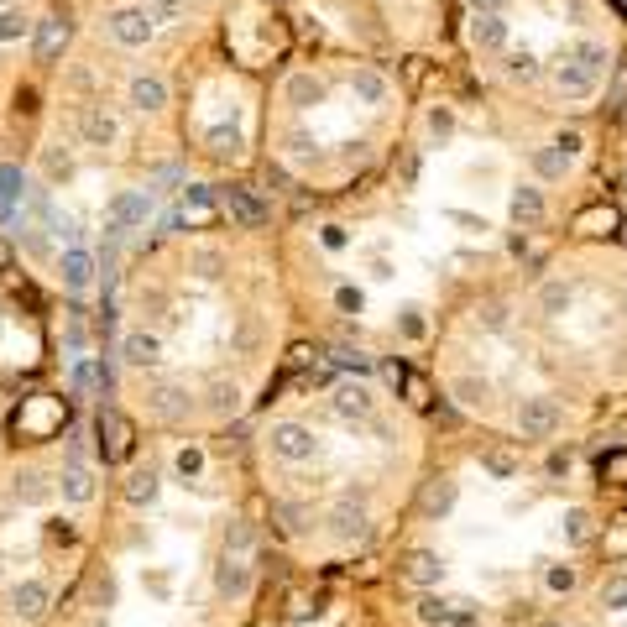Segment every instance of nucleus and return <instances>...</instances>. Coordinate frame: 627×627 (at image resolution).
I'll return each mask as SVG.
<instances>
[{
  "label": "nucleus",
  "mask_w": 627,
  "mask_h": 627,
  "mask_svg": "<svg viewBox=\"0 0 627 627\" xmlns=\"http://www.w3.org/2000/svg\"><path fill=\"white\" fill-rule=\"evenodd\" d=\"M335 304H340L345 314H361V304H366V298H361V288H340V293H335Z\"/></svg>",
  "instance_id": "49"
},
{
  "label": "nucleus",
  "mask_w": 627,
  "mask_h": 627,
  "mask_svg": "<svg viewBox=\"0 0 627 627\" xmlns=\"http://www.w3.org/2000/svg\"><path fill=\"white\" fill-rule=\"evenodd\" d=\"M241 403H246V392L236 382H209V413L215 418H236Z\"/></svg>",
  "instance_id": "30"
},
{
  "label": "nucleus",
  "mask_w": 627,
  "mask_h": 627,
  "mask_svg": "<svg viewBox=\"0 0 627 627\" xmlns=\"http://www.w3.org/2000/svg\"><path fill=\"white\" fill-rule=\"evenodd\" d=\"M95 434H100V455L105 460H121L131 450V429H126V418L115 413V408H100L95 413Z\"/></svg>",
  "instance_id": "15"
},
{
  "label": "nucleus",
  "mask_w": 627,
  "mask_h": 627,
  "mask_svg": "<svg viewBox=\"0 0 627 627\" xmlns=\"http://www.w3.org/2000/svg\"><path fill=\"white\" fill-rule=\"evenodd\" d=\"M544 580H549V591H575V570L570 565H549Z\"/></svg>",
  "instance_id": "46"
},
{
  "label": "nucleus",
  "mask_w": 627,
  "mask_h": 627,
  "mask_svg": "<svg viewBox=\"0 0 627 627\" xmlns=\"http://www.w3.org/2000/svg\"><path fill=\"white\" fill-rule=\"evenodd\" d=\"M351 95H356L361 105H387L392 84H387L382 68H356V74H351Z\"/></svg>",
  "instance_id": "23"
},
{
  "label": "nucleus",
  "mask_w": 627,
  "mask_h": 627,
  "mask_svg": "<svg viewBox=\"0 0 627 627\" xmlns=\"http://www.w3.org/2000/svg\"><path fill=\"white\" fill-rule=\"evenodd\" d=\"M11 497H16L21 507H42V502L53 497V481L42 476V471H16V476H11Z\"/></svg>",
  "instance_id": "24"
},
{
  "label": "nucleus",
  "mask_w": 627,
  "mask_h": 627,
  "mask_svg": "<svg viewBox=\"0 0 627 627\" xmlns=\"http://www.w3.org/2000/svg\"><path fill=\"white\" fill-rule=\"evenodd\" d=\"M147 16L157 21V27H173V21L189 16V0H147Z\"/></svg>",
  "instance_id": "37"
},
{
  "label": "nucleus",
  "mask_w": 627,
  "mask_h": 627,
  "mask_svg": "<svg viewBox=\"0 0 627 627\" xmlns=\"http://www.w3.org/2000/svg\"><path fill=\"white\" fill-rule=\"evenodd\" d=\"M21 204H27V173L16 162H0V225H11Z\"/></svg>",
  "instance_id": "19"
},
{
  "label": "nucleus",
  "mask_w": 627,
  "mask_h": 627,
  "mask_svg": "<svg viewBox=\"0 0 627 627\" xmlns=\"http://www.w3.org/2000/svg\"><path fill=\"white\" fill-rule=\"evenodd\" d=\"M471 48L486 58H502L513 48V21L502 11H471Z\"/></svg>",
  "instance_id": "5"
},
{
  "label": "nucleus",
  "mask_w": 627,
  "mask_h": 627,
  "mask_svg": "<svg viewBox=\"0 0 627 627\" xmlns=\"http://www.w3.org/2000/svg\"><path fill=\"white\" fill-rule=\"evenodd\" d=\"M58 492H63V502H89L95 497V476H89L79 460H68L63 476H58Z\"/></svg>",
  "instance_id": "27"
},
{
  "label": "nucleus",
  "mask_w": 627,
  "mask_h": 627,
  "mask_svg": "<svg viewBox=\"0 0 627 627\" xmlns=\"http://www.w3.org/2000/svg\"><path fill=\"white\" fill-rule=\"evenodd\" d=\"M533 168H539L544 178H565V168H570V162H565L560 152H554V147H544L539 157H533Z\"/></svg>",
  "instance_id": "44"
},
{
  "label": "nucleus",
  "mask_w": 627,
  "mask_h": 627,
  "mask_svg": "<svg viewBox=\"0 0 627 627\" xmlns=\"http://www.w3.org/2000/svg\"><path fill=\"white\" fill-rule=\"evenodd\" d=\"M450 392H455L466 408H486V403H492V382H486V377H455Z\"/></svg>",
  "instance_id": "32"
},
{
  "label": "nucleus",
  "mask_w": 627,
  "mask_h": 627,
  "mask_svg": "<svg viewBox=\"0 0 627 627\" xmlns=\"http://www.w3.org/2000/svg\"><path fill=\"white\" fill-rule=\"evenodd\" d=\"M283 95H288L293 110H314V105H324V79H314V74H288Z\"/></svg>",
  "instance_id": "25"
},
{
  "label": "nucleus",
  "mask_w": 627,
  "mask_h": 627,
  "mask_svg": "<svg viewBox=\"0 0 627 627\" xmlns=\"http://www.w3.org/2000/svg\"><path fill=\"white\" fill-rule=\"evenodd\" d=\"M549 471H554V476H565V471H570V455L554 450V455H549Z\"/></svg>",
  "instance_id": "52"
},
{
  "label": "nucleus",
  "mask_w": 627,
  "mask_h": 627,
  "mask_svg": "<svg viewBox=\"0 0 627 627\" xmlns=\"http://www.w3.org/2000/svg\"><path fill=\"white\" fill-rule=\"evenodd\" d=\"M481 466L492 471V476H502V481H507V476H518V460H513V455H502V450H486V455H481Z\"/></svg>",
  "instance_id": "43"
},
{
  "label": "nucleus",
  "mask_w": 627,
  "mask_h": 627,
  "mask_svg": "<svg viewBox=\"0 0 627 627\" xmlns=\"http://www.w3.org/2000/svg\"><path fill=\"white\" fill-rule=\"evenodd\" d=\"M95 272H100V262H95V251H84V246H68L58 257V283L68 293H89L95 288Z\"/></svg>",
  "instance_id": "8"
},
{
  "label": "nucleus",
  "mask_w": 627,
  "mask_h": 627,
  "mask_svg": "<svg viewBox=\"0 0 627 627\" xmlns=\"http://www.w3.org/2000/svg\"><path fill=\"white\" fill-rule=\"evenodd\" d=\"M455 497H460V486H455L450 476H439V481H429V492H424V518H450V507H455Z\"/></svg>",
  "instance_id": "28"
},
{
  "label": "nucleus",
  "mask_w": 627,
  "mask_h": 627,
  "mask_svg": "<svg viewBox=\"0 0 627 627\" xmlns=\"http://www.w3.org/2000/svg\"><path fill=\"white\" fill-rule=\"evenodd\" d=\"M324 246L340 251V246H345V230H340V225H324Z\"/></svg>",
  "instance_id": "50"
},
{
  "label": "nucleus",
  "mask_w": 627,
  "mask_h": 627,
  "mask_svg": "<svg viewBox=\"0 0 627 627\" xmlns=\"http://www.w3.org/2000/svg\"><path fill=\"white\" fill-rule=\"evenodd\" d=\"M189 272H194V277H204V283H215V277L225 272V257H220L215 246H199L194 257H189Z\"/></svg>",
  "instance_id": "35"
},
{
  "label": "nucleus",
  "mask_w": 627,
  "mask_h": 627,
  "mask_svg": "<svg viewBox=\"0 0 627 627\" xmlns=\"http://www.w3.org/2000/svg\"><path fill=\"white\" fill-rule=\"evenodd\" d=\"M68 351H84V319H79V309H68Z\"/></svg>",
  "instance_id": "47"
},
{
  "label": "nucleus",
  "mask_w": 627,
  "mask_h": 627,
  "mask_svg": "<svg viewBox=\"0 0 627 627\" xmlns=\"http://www.w3.org/2000/svg\"><path fill=\"white\" fill-rule=\"evenodd\" d=\"M157 194L152 189H121L110 204H105V225H115L121 236H131V230H147V215H152Z\"/></svg>",
  "instance_id": "4"
},
{
  "label": "nucleus",
  "mask_w": 627,
  "mask_h": 627,
  "mask_svg": "<svg viewBox=\"0 0 627 627\" xmlns=\"http://www.w3.org/2000/svg\"><path fill=\"white\" fill-rule=\"evenodd\" d=\"M121 361H126V366H136V371L162 366V340H157L152 330H131V335L121 340Z\"/></svg>",
  "instance_id": "17"
},
{
  "label": "nucleus",
  "mask_w": 627,
  "mask_h": 627,
  "mask_svg": "<svg viewBox=\"0 0 627 627\" xmlns=\"http://www.w3.org/2000/svg\"><path fill=\"white\" fill-rule=\"evenodd\" d=\"M105 27H110V37L121 42V48H147V42L157 37V21L147 16V6H121V11H110Z\"/></svg>",
  "instance_id": "6"
},
{
  "label": "nucleus",
  "mask_w": 627,
  "mask_h": 627,
  "mask_svg": "<svg viewBox=\"0 0 627 627\" xmlns=\"http://www.w3.org/2000/svg\"><path fill=\"white\" fill-rule=\"evenodd\" d=\"M32 27H37V21L21 11V6H6V11H0V42H21V37H32Z\"/></svg>",
  "instance_id": "34"
},
{
  "label": "nucleus",
  "mask_w": 627,
  "mask_h": 627,
  "mask_svg": "<svg viewBox=\"0 0 627 627\" xmlns=\"http://www.w3.org/2000/svg\"><path fill=\"white\" fill-rule=\"evenodd\" d=\"M418 622H424V627H450V617H455V601L450 596H439V591H424V596H418Z\"/></svg>",
  "instance_id": "29"
},
{
  "label": "nucleus",
  "mask_w": 627,
  "mask_h": 627,
  "mask_svg": "<svg viewBox=\"0 0 627 627\" xmlns=\"http://www.w3.org/2000/svg\"><path fill=\"white\" fill-rule=\"evenodd\" d=\"M48 601H53V586H48V580H21V586L11 591V612L21 617V622H37L42 612H48Z\"/></svg>",
  "instance_id": "16"
},
{
  "label": "nucleus",
  "mask_w": 627,
  "mask_h": 627,
  "mask_svg": "<svg viewBox=\"0 0 627 627\" xmlns=\"http://www.w3.org/2000/svg\"><path fill=\"white\" fill-rule=\"evenodd\" d=\"M209 152H215V157H236L241 152V131L236 126H209Z\"/></svg>",
  "instance_id": "38"
},
{
  "label": "nucleus",
  "mask_w": 627,
  "mask_h": 627,
  "mask_svg": "<svg viewBox=\"0 0 627 627\" xmlns=\"http://www.w3.org/2000/svg\"><path fill=\"white\" fill-rule=\"evenodd\" d=\"M554 152H560L565 162H575L580 152H586V136H580V131H560V136H554V142H549Z\"/></svg>",
  "instance_id": "42"
},
{
  "label": "nucleus",
  "mask_w": 627,
  "mask_h": 627,
  "mask_svg": "<svg viewBox=\"0 0 627 627\" xmlns=\"http://www.w3.org/2000/svg\"><path fill=\"white\" fill-rule=\"evenodd\" d=\"M544 627H570V622H544Z\"/></svg>",
  "instance_id": "53"
},
{
  "label": "nucleus",
  "mask_w": 627,
  "mask_h": 627,
  "mask_svg": "<svg viewBox=\"0 0 627 627\" xmlns=\"http://www.w3.org/2000/svg\"><path fill=\"white\" fill-rule=\"evenodd\" d=\"M450 627H481V617H476V607H471V601H455V617H450Z\"/></svg>",
  "instance_id": "48"
},
{
  "label": "nucleus",
  "mask_w": 627,
  "mask_h": 627,
  "mask_svg": "<svg viewBox=\"0 0 627 627\" xmlns=\"http://www.w3.org/2000/svg\"><path fill=\"white\" fill-rule=\"evenodd\" d=\"M79 136H84V147H115L121 142V121H115L105 105H84L79 110Z\"/></svg>",
  "instance_id": "11"
},
{
  "label": "nucleus",
  "mask_w": 627,
  "mask_h": 627,
  "mask_svg": "<svg viewBox=\"0 0 627 627\" xmlns=\"http://www.w3.org/2000/svg\"><path fill=\"white\" fill-rule=\"evenodd\" d=\"M220 209H225L236 225H246V230H257V225L267 220V204L251 194V189H241V183H230V189L220 194Z\"/></svg>",
  "instance_id": "13"
},
{
  "label": "nucleus",
  "mask_w": 627,
  "mask_h": 627,
  "mask_svg": "<svg viewBox=\"0 0 627 627\" xmlns=\"http://www.w3.org/2000/svg\"><path fill=\"white\" fill-rule=\"evenodd\" d=\"M366 533H371L366 507H361L356 497H340V502L330 507V539H335V544H361Z\"/></svg>",
  "instance_id": "7"
},
{
  "label": "nucleus",
  "mask_w": 627,
  "mask_h": 627,
  "mask_svg": "<svg viewBox=\"0 0 627 627\" xmlns=\"http://www.w3.org/2000/svg\"><path fill=\"white\" fill-rule=\"evenodd\" d=\"M42 173H48V183H68L74 178V152L68 147H42Z\"/></svg>",
  "instance_id": "33"
},
{
  "label": "nucleus",
  "mask_w": 627,
  "mask_h": 627,
  "mask_svg": "<svg viewBox=\"0 0 627 627\" xmlns=\"http://www.w3.org/2000/svg\"><path fill=\"white\" fill-rule=\"evenodd\" d=\"M502 79L507 84H539L544 79V63H539V53H533V48H507L502 53Z\"/></svg>",
  "instance_id": "22"
},
{
  "label": "nucleus",
  "mask_w": 627,
  "mask_h": 627,
  "mask_svg": "<svg viewBox=\"0 0 627 627\" xmlns=\"http://www.w3.org/2000/svg\"><path fill=\"white\" fill-rule=\"evenodd\" d=\"M215 591H220L225 601H241V596L251 591V554H230V549H225V560L215 565Z\"/></svg>",
  "instance_id": "12"
},
{
  "label": "nucleus",
  "mask_w": 627,
  "mask_h": 627,
  "mask_svg": "<svg viewBox=\"0 0 627 627\" xmlns=\"http://www.w3.org/2000/svg\"><path fill=\"white\" fill-rule=\"evenodd\" d=\"M194 398H189V387H178V382H152L147 392V413L162 418V424H178V418H189Z\"/></svg>",
  "instance_id": "9"
},
{
  "label": "nucleus",
  "mask_w": 627,
  "mask_h": 627,
  "mask_svg": "<svg viewBox=\"0 0 627 627\" xmlns=\"http://www.w3.org/2000/svg\"><path fill=\"white\" fill-rule=\"evenodd\" d=\"M215 204H220V194L209 189V183H183V194H178V215H183V220H199V215H209Z\"/></svg>",
  "instance_id": "26"
},
{
  "label": "nucleus",
  "mask_w": 627,
  "mask_h": 627,
  "mask_svg": "<svg viewBox=\"0 0 627 627\" xmlns=\"http://www.w3.org/2000/svg\"><path fill=\"white\" fill-rule=\"evenodd\" d=\"M330 408H335L340 418H356V424H366V418L377 413V392H371L366 382H340V387L330 392Z\"/></svg>",
  "instance_id": "10"
},
{
  "label": "nucleus",
  "mask_w": 627,
  "mask_h": 627,
  "mask_svg": "<svg viewBox=\"0 0 627 627\" xmlns=\"http://www.w3.org/2000/svg\"><path fill=\"white\" fill-rule=\"evenodd\" d=\"M518 439H533V445H544V439H554L560 434V424H565V413H560V403L554 398H544V392H533V398H523L518 403Z\"/></svg>",
  "instance_id": "3"
},
{
  "label": "nucleus",
  "mask_w": 627,
  "mask_h": 627,
  "mask_svg": "<svg viewBox=\"0 0 627 627\" xmlns=\"http://www.w3.org/2000/svg\"><path fill=\"white\" fill-rule=\"evenodd\" d=\"M424 131H429V142H450V136H455V115H450L445 105H434L429 121H424Z\"/></svg>",
  "instance_id": "40"
},
{
  "label": "nucleus",
  "mask_w": 627,
  "mask_h": 627,
  "mask_svg": "<svg viewBox=\"0 0 627 627\" xmlns=\"http://www.w3.org/2000/svg\"><path fill=\"white\" fill-rule=\"evenodd\" d=\"M126 502H131V507H152V502H157V471H152V466H136V471L126 476Z\"/></svg>",
  "instance_id": "31"
},
{
  "label": "nucleus",
  "mask_w": 627,
  "mask_h": 627,
  "mask_svg": "<svg viewBox=\"0 0 627 627\" xmlns=\"http://www.w3.org/2000/svg\"><path fill=\"white\" fill-rule=\"evenodd\" d=\"M126 100H131V110L157 115L162 105H168V79H162V74H136L131 89H126Z\"/></svg>",
  "instance_id": "18"
},
{
  "label": "nucleus",
  "mask_w": 627,
  "mask_h": 627,
  "mask_svg": "<svg viewBox=\"0 0 627 627\" xmlns=\"http://www.w3.org/2000/svg\"><path fill=\"white\" fill-rule=\"evenodd\" d=\"M586 523H591L586 507H570V513H565V539H570V544H586V533H591Z\"/></svg>",
  "instance_id": "45"
},
{
  "label": "nucleus",
  "mask_w": 627,
  "mask_h": 627,
  "mask_svg": "<svg viewBox=\"0 0 627 627\" xmlns=\"http://www.w3.org/2000/svg\"><path fill=\"white\" fill-rule=\"evenodd\" d=\"M403 580H413V586L434 591L439 580H445V554H434V549H413L408 560H403Z\"/></svg>",
  "instance_id": "20"
},
{
  "label": "nucleus",
  "mask_w": 627,
  "mask_h": 627,
  "mask_svg": "<svg viewBox=\"0 0 627 627\" xmlns=\"http://www.w3.org/2000/svg\"><path fill=\"white\" fill-rule=\"evenodd\" d=\"M570 304H575L570 283H544V288H539V309H544V314H570Z\"/></svg>",
  "instance_id": "36"
},
{
  "label": "nucleus",
  "mask_w": 627,
  "mask_h": 627,
  "mask_svg": "<svg viewBox=\"0 0 627 627\" xmlns=\"http://www.w3.org/2000/svg\"><path fill=\"white\" fill-rule=\"evenodd\" d=\"M601 607H607V612H627V575H607V580H601Z\"/></svg>",
  "instance_id": "39"
},
{
  "label": "nucleus",
  "mask_w": 627,
  "mask_h": 627,
  "mask_svg": "<svg viewBox=\"0 0 627 627\" xmlns=\"http://www.w3.org/2000/svg\"><path fill=\"white\" fill-rule=\"evenodd\" d=\"M68 37H74V27H68L63 16H42L32 27V48H37V63H58V53L68 48Z\"/></svg>",
  "instance_id": "14"
},
{
  "label": "nucleus",
  "mask_w": 627,
  "mask_h": 627,
  "mask_svg": "<svg viewBox=\"0 0 627 627\" xmlns=\"http://www.w3.org/2000/svg\"><path fill=\"white\" fill-rule=\"evenodd\" d=\"M267 450H272V460H283V466H309L319 455V434L309 424H298V418H277L267 429Z\"/></svg>",
  "instance_id": "1"
},
{
  "label": "nucleus",
  "mask_w": 627,
  "mask_h": 627,
  "mask_svg": "<svg viewBox=\"0 0 627 627\" xmlns=\"http://www.w3.org/2000/svg\"><path fill=\"white\" fill-rule=\"evenodd\" d=\"M507 215H513V225H539L549 215V204H544V189L539 183H518L513 199H507Z\"/></svg>",
  "instance_id": "21"
},
{
  "label": "nucleus",
  "mask_w": 627,
  "mask_h": 627,
  "mask_svg": "<svg viewBox=\"0 0 627 627\" xmlns=\"http://www.w3.org/2000/svg\"><path fill=\"white\" fill-rule=\"evenodd\" d=\"M601 74H607V68L580 63V58L565 48V53H560V63H554V95H560L565 105H586V100H596Z\"/></svg>",
  "instance_id": "2"
},
{
  "label": "nucleus",
  "mask_w": 627,
  "mask_h": 627,
  "mask_svg": "<svg viewBox=\"0 0 627 627\" xmlns=\"http://www.w3.org/2000/svg\"><path fill=\"white\" fill-rule=\"evenodd\" d=\"M471 11H507V0H466Z\"/></svg>",
  "instance_id": "51"
},
{
  "label": "nucleus",
  "mask_w": 627,
  "mask_h": 627,
  "mask_svg": "<svg viewBox=\"0 0 627 627\" xmlns=\"http://www.w3.org/2000/svg\"><path fill=\"white\" fill-rule=\"evenodd\" d=\"M173 466H178V476H183V481H189V476H199V471H204V450L183 445V450L173 455Z\"/></svg>",
  "instance_id": "41"
}]
</instances>
